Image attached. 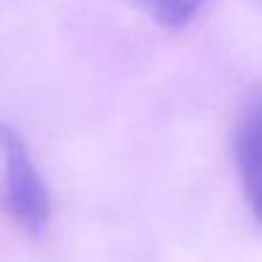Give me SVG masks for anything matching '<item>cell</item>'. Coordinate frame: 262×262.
<instances>
[{"label":"cell","mask_w":262,"mask_h":262,"mask_svg":"<svg viewBox=\"0 0 262 262\" xmlns=\"http://www.w3.org/2000/svg\"><path fill=\"white\" fill-rule=\"evenodd\" d=\"M234 160L247 206L262 226V98H252L236 121Z\"/></svg>","instance_id":"cell-2"},{"label":"cell","mask_w":262,"mask_h":262,"mask_svg":"<svg viewBox=\"0 0 262 262\" xmlns=\"http://www.w3.org/2000/svg\"><path fill=\"white\" fill-rule=\"evenodd\" d=\"M139 11H144L157 26L183 29L188 26L208 0H128Z\"/></svg>","instance_id":"cell-3"},{"label":"cell","mask_w":262,"mask_h":262,"mask_svg":"<svg viewBox=\"0 0 262 262\" xmlns=\"http://www.w3.org/2000/svg\"><path fill=\"white\" fill-rule=\"evenodd\" d=\"M0 160H3V208L13 224L31 236H44L52 221L49 188L21 134L0 121Z\"/></svg>","instance_id":"cell-1"}]
</instances>
